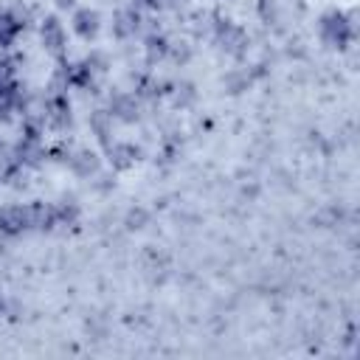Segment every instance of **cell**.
<instances>
[{"label":"cell","instance_id":"1","mask_svg":"<svg viewBox=\"0 0 360 360\" xmlns=\"http://www.w3.org/2000/svg\"><path fill=\"white\" fill-rule=\"evenodd\" d=\"M318 34L321 42L332 51H346L357 39V14L343 11V8H329L318 20Z\"/></svg>","mask_w":360,"mask_h":360},{"label":"cell","instance_id":"2","mask_svg":"<svg viewBox=\"0 0 360 360\" xmlns=\"http://www.w3.org/2000/svg\"><path fill=\"white\" fill-rule=\"evenodd\" d=\"M42 135H45V132L20 129L17 141L11 143V155H14V160H17L22 169H28V172L42 169L45 160H48V143H45Z\"/></svg>","mask_w":360,"mask_h":360},{"label":"cell","instance_id":"3","mask_svg":"<svg viewBox=\"0 0 360 360\" xmlns=\"http://www.w3.org/2000/svg\"><path fill=\"white\" fill-rule=\"evenodd\" d=\"M146 22H149V20H146L143 11H138L135 6H121V8L112 11L110 31H112V37H115L118 42H132V39H141V37L149 31Z\"/></svg>","mask_w":360,"mask_h":360},{"label":"cell","instance_id":"4","mask_svg":"<svg viewBox=\"0 0 360 360\" xmlns=\"http://www.w3.org/2000/svg\"><path fill=\"white\" fill-rule=\"evenodd\" d=\"M211 39H214V45L219 48V51H225V53H231V56H242L245 51H248V31L242 28V25H236V22H231V20H217L214 17V22H211Z\"/></svg>","mask_w":360,"mask_h":360},{"label":"cell","instance_id":"5","mask_svg":"<svg viewBox=\"0 0 360 360\" xmlns=\"http://www.w3.org/2000/svg\"><path fill=\"white\" fill-rule=\"evenodd\" d=\"M39 45L56 62H62L68 56V28L56 14H45L39 20Z\"/></svg>","mask_w":360,"mask_h":360},{"label":"cell","instance_id":"6","mask_svg":"<svg viewBox=\"0 0 360 360\" xmlns=\"http://www.w3.org/2000/svg\"><path fill=\"white\" fill-rule=\"evenodd\" d=\"M107 112L115 118V124H135L141 121V112H143V101L138 98V93L132 90H115L107 96Z\"/></svg>","mask_w":360,"mask_h":360},{"label":"cell","instance_id":"7","mask_svg":"<svg viewBox=\"0 0 360 360\" xmlns=\"http://www.w3.org/2000/svg\"><path fill=\"white\" fill-rule=\"evenodd\" d=\"M45 124L53 132H68L73 127V107L68 93H45Z\"/></svg>","mask_w":360,"mask_h":360},{"label":"cell","instance_id":"8","mask_svg":"<svg viewBox=\"0 0 360 360\" xmlns=\"http://www.w3.org/2000/svg\"><path fill=\"white\" fill-rule=\"evenodd\" d=\"M31 231L28 202H3L0 205V236H22Z\"/></svg>","mask_w":360,"mask_h":360},{"label":"cell","instance_id":"9","mask_svg":"<svg viewBox=\"0 0 360 360\" xmlns=\"http://www.w3.org/2000/svg\"><path fill=\"white\" fill-rule=\"evenodd\" d=\"M28 17L17 6H0V51H11L17 39L25 34Z\"/></svg>","mask_w":360,"mask_h":360},{"label":"cell","instance_id":"10","mask_svg":"<svg viewBox=\"0 0 360 360\" xmlns=\"http://www.w3.org/2000/svg\"><path fill=\"white\" fill-rule=\"evenodd\" d=\"M65 166L82 180H96L101 174V155L87 146H79V149H70V158Z\"/></svg>","mask_w":360,"mask_h":360},{"label":"cell","instance_id":"11","mask_svg":"<svg viewBox=\"0 0 360 360\" xmlns=\"http://www.w3.org/2000/svg\"><path fill=\"white\" fill-rule=\"evenodd\" d=\"M70 28H73V34L79 39L93 42L98 37V31H101V14L96 8H90V6H76L70 11Z\"/></svg>","mask_w":360,"mask_h":360},{"label":"cell","instance_id":"12","mask_svg":"<svg viewBox=\"0 0 360 360\" xmlns=\"http://www.w3.org/2000/svg\"><path fill=\"white\" fill-rule=\"evenodd\" d=\"M104 155H107V160H110V166H112L115 172H124V169L135 166L141 149H138L135 143H129V141H112V143L104 146Z\"/></svg>","mask_w":360,"mask_h":360},{"label":"cell","instance_id":"13","mask_svg":"<svg viewBox=\"0 0 360 360\" xmlns=\"http://www.w3.org/2000/svg\"><path fill=\"white\" fill-rule=\"evenodd\" d=\"M87 127H90V132L96 135V141H98L101 146H107V143L115 141V138H112L115 118L107 112V107H96L93 112H87Z\"/></svg>","mask_w":360,"mask_h":360},{"label":"cell","instance_id":"14","mask_svg":"<svg viewBox=\"0 0 360 360\" xmlns=\"http://www.w3.org/2000/svg\"><path fill=\"white\" fill-rule=\"evenodd\" d=\"M141 42H143V56H146V62L155 65V62H163V59H166V53H169V42H172V39H169L163 31L149 28V31L141 37Z\"/></svg>","mask_w":360,"mask_h":360},{"label":"cell","instance_id":"15","mask_svg":"<svg viewBox=\"0 0 360 360\" xmlns=\"http://www.w3.org/2000/svg\"><path fill=\"white\" fill-rule=\"evenodd\" d=\"M79 222V205L73 200L56 202V228H73Z\"/></svg>","mask_w":360,"mask_h":360},{"label":"cell","instance_id":"16","mask_svg":"<svg viewBox=\"0 0 360 360\" xmlns=\"http://www.w3.org/2000/svg\"><path fill=\"white\" fill-rule=\"evenodd\" d=\"M84 62H87V68L93 70V76H96V79H104V76H107L110 56H107L104 51H90V53L84 56Z\"/></svg>","mask_w":360,"mask_h":360},{"label":"cell","instance_id":"17","mask_svg":"<svg viewBox=\"0 0 360 360\" xmlns=\"http://www.w3.org/2000/svg\"><path fill=\"white\" fill-rule=\"evenodd\" d=\"M169 93H172V98H174L177 107H188V104H194V98H197V90H194V84H188V82L174 84Z\"/></svg>","mask_w":360,"mask_h":360},{"label":"cell","instance_id":"18","mask_svg":"<svg viewBox=\"0 0 360 360\" xmlns=\"http://www.w3.org/2000/svg\"><path fill=\"white\" fill-rule=\"evenodd\" d=\"M166 59H174V62H180V65H186V62L191 59V45H188V42H177V39H172V42H169V53H166Z\"/></svg>","mask_w":360,"mask_h":360},{"label":"cell","instance_id":"19","mask_svg":"<svg viewBox=\"0 0 360 360\" xmlns=\"http://www.w3.org/2000/svg\"><path fill=\"white\" fill-rule=\"evenodd\" d=\"M129 6H135V8H138V11H143V14L163 11V0H129Z\"/></svg>","mask_w":360,"mask_h":360},{"label":"cell","instance_id":"20","mask_svg":"<svg viewBox=\"0 0 360 360\" xmlns=\"http://www.w3.org/2000/svg\"><path fill=\"white\" fill-rule=\"evenodd\" d=\"M53 3H56V8H62V11H65V8H70V11L76 8V0H53Z\"/></svg>","mask_w":360,"mask_h":360}]
</instances>
